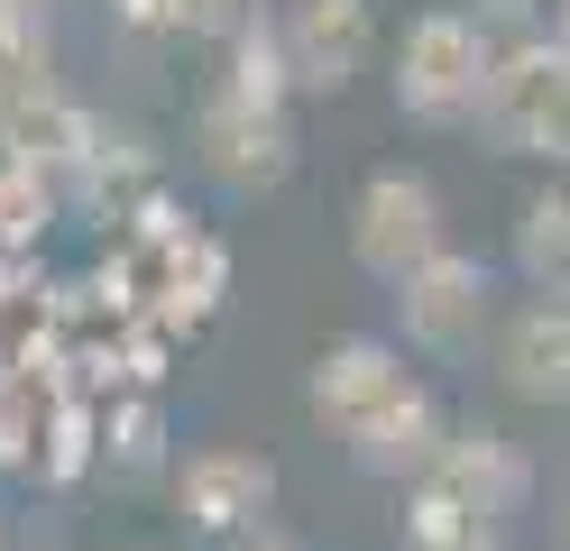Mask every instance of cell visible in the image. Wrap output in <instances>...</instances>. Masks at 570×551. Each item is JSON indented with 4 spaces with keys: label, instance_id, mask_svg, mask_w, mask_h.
Here are the masks:
<instances>
[{
    "label": "cell",
    "instance_id": "6da1fadb",
    "mask_svg": "<svg viewBox=\"0 0 570 551\" xmlns=\"http://www.w3.org/2000/svg\"><path fill=\"white\" fill-rule=\"evenodd\" d=\"M497 28L479 10H423L405 37H396V110L423 129H460L479 120L488 101V73H497Z\"/></svg>",
    "mask_w": 570,
    "mask_h": 551
},
{
    "label": "cell",
    "instance_id": "7a4b0ae2",
    "mask_svg": "<svg viewBox=\"0 0 570 551\" xmlns=\"http://www.w3.org/2000/svg\"><path fill=\"white\" fill-rule=\"evenodd\" d=\"M497 157H543L570 166V47L561 37H515L488 73V101L470 120Z\"/></svg>",
    "mask_w": 570,
    "mask_h": 551
},
{
    "label": "cell",
    "instance_id": "3957f363",
    "mask_svg": "<svg viewBox=\"0 0 570 551\" xmlns=\"http://www.w3.org/2000/svg\"><path fill=\"white\" fill-rule=\"evenodd\" d=\"M442 194L423 184L414 166H377L360 184V203H350V257H360V276L396 294L423 257H442Z\"/></svg>",
    "mask_w": 570,
    "mask_h": 551
},
{
    "label": "cell",
    "instance_id": "277c9868",
    "mask_svg": "<svg viewBox=\"0 0 570 551\" xmlns=\"http://www.w3.org/2000/svg\"><path fill=\"white\" fill-rule=\"evenodd\" d=\"M414 395H423V386H414L405 350L377 341V331H341V341H323V358H313V377H304V404H313L341 441H368L377 423H396Z\"/></svg>",
    "mask_w": 570,
    "mask_h": 551
},
{
    "label": "cell",
    "instance_id": "5b68a950",
    "mask_svg": "<svg viewBox=\"0 0 570 551\" xmlns=\"http://www.w3.org/2000/svg\"><path fill=\"white\" fill-rule=\"evenodd\" d=\"M488 322H497V267L470 257V248L423 257V267L396 285V331L423 358H470L488 341Z\"/></svg>",
    "mask_w": 570,
    "mask_h": 551
},
{
    "label": "cell",
    "instance_id": "8992f818",
    "mask_svg": "<svg viewBox=\"0 0 570 551\" xmlns=\"http://www.w3.org/2000/svg\"><path fill=\"white\" fill-rule=\"evenodd\" d=\"M194 157L230 194H276L295 175V120H285V101H248V92L222 83L203 101V120H194Z\"/></svg>",
    "mask_w": 570,
    "mask_h": 551
},
{
    "label": "cell",
    "instance_id": "52a82bcc",
    "mask_svg": "<svg viewBox=\"0 0 570 551\" xmlns=\"http://www.w3.org/2000/svg\"><path fill=\"white\" fill-rule=\"evenodd\" d=\"M175 505H185L194 533H258V514L276 505V460L267 451H194L185 469H175Z\"/></svg>",
    "mask_w": 570,
    "mask_h": 551
},
{
    "label": "cell",
    "instance_id": "ba28073f",
    "mask_svg": "<svg viewBox=\"0 0 570 551\" xmlns=\"http://www.w3.org/2000/svg\"><path fill=\"white\" fill-rule=\"evenodd\" d=\"M285 56L304 92H350L377 56V10L368 0H295L285 10Z\"/></svg>",
    "mask_w": 570,
    "mask_h": 551
},
{
    "label": "cell",
    "instance_id": "9c48e42d",
    "mask_svg": "<svg viewBox=\"0 0 570 551\" xmlns=\"http://www.w3.org/2000/svg\"><path fill=\"white\" fill-rule=\"evenodd\" d=\"M497 377H507L515 404H552V414H570V304H533L497 331Z\"/></svg>",
    "mask_w": 570,
    "mask_h": 551
},
{
    "label": "cell",
    "instance_id": "30bf717a",
    "mask_svg": "<svg viewBox=\"0 0 570 551\" xmlns=\"http://www.w3.org/2000/svg\"><path fill=\"white\" fill-rule=\"evenodd\" d=\"M442 488L470 505V514H488V524H507V514H524V496H533V460L515 451L507 432H488V423H470V432H451V451H442Z\"/></svg>",
    "mask_w": 570,
    "mask_h": 551
},
{
    "label": "cell",
    "instance_id": "8fae6325",
    "mask_svg": "<svg viewBox=\"0 0 570 551\" xmlns=\"http://www.w3.org/2000/svg\"><path fill=\"white\" fill-rule=\"evenodd\" d=\"M515 276L543 304H570V184H543L515 211Z\"/></svg>",
    "mask_w": 570,
    "mask_h": 551
},
{
    "label": "cell",
    "instance_id": "7c38bea8",
    "mask_svg": "<svg viewBox=\"0 0 570 551\" xmlns=\"http://www.w3.org/2000/svg\"><path fill=\"white\" fill-rule=\"evenodd\" d=\"M396 524H405V551H479V542H497V524H488V514H470L442 478H414Z\"/></svg>",
    "mask_w": 570,
    "mask_h": 551
},
{
    "label": "cell",
    "instance_id": "4fadbf2b",
    "mask_svg": "<svg viewBox=\"0 0 570 551\" xmlns=\"http://www.w3.org/2000/svg\"><path fill=\"white\" fill-rule=\"evenodd\" d=\"M157 460H166V404L157 395L111 404V414H101V469L111 478H148Z\"/></svg>",
    "mask_w": 570,
    "mask_h": 551
},
{
    "label": "cell",
    "instance_id": "5bb4252c",
    "mask_svg": "<svg viewBox=\"0 0 570 551\" xmlns=\"http://www.w3.org/2000/svg\"><path fill=\"white\" fill-rule=\"evenodd\" d=\"M120 28H148V37H175V0H111Z\"/></svg>",
    "mask_w": 570,
    "mask_h": 551
},
{
    "label": "cell",
    "instance_id": "9a60e30c",
    "mask_svg": "<svg viewBox=\"0 0 570 551\" xmlns=\"http://www.w3.org/2000/svg\"><path fill=\"white\" fill-rule=\"evenodd\" d=\"M552 37H561V47H570V0H552Z\"/></svg>",
    "mask_w": 570,
    "mask_h": 551
},
{
    "label": "cell",
    "instance_id": "2e32d148",
    "mask_svg": "<svg viewBox=\"0 0 570 551\" xmlns=\"http://www.w3.org/2000/svg\"><path fill=\"white\" fill-rule=\"evenodd\" d=\"M239 551H304V542H276V533H258V542H239Z\"/></svg>",
    "mask_w": 570,
    "mask_h": 551
},
{
    "label": "cell",
    "instance_id": "e0dca14e",
    "mask_svg": "<svg viewBox=\"0 0 570 551\" xmlns=\"http://www.w3.org/2000/svg\"><path fill=\"white\" fill-rule=\"evenodd\" d=\"M111 551H148V542H111Z\"/></svg>",
    "mask_w": 570,
    "mask_h": 551
},
{
    "label": "cell",
    "instance_id": "ac0fdd59",
    "mask_svg": "<svg viewBox=\"0 0 570 551\" xmlns=\"http://www.w3.org/2000/svg\"><path fill=\"white\" fill-rule=\"evenodd\" d=\"M38 10H56V0H38Z\"/></svg>",
    "mask_w": 570,
    "mask_h": 551
},
{
    "label": "cell",
    "instance_id": "d6986e66",
    "mask_svg": "<svg viewBox=\"0 0 570 551\" xmlns=\"http://www.w3.org/2000/svg\"><path fill=\"white\" fill-rule=\"evenodd\" d=\"M38 551H47V542H38Z\"/></svg>",
    "mask_w": 570,
    "mask_h": 551
}]
</instances>
